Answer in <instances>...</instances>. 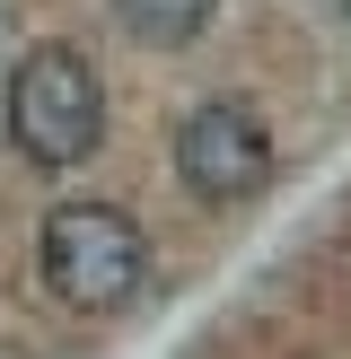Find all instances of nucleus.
<instances>
[{
	"mask_svg": "<svg viewBox=\"0 0 351 359\" xmlns=\"http://www.w3.org/2000/svg\"><path fill=\"white\" fill-rule=\"evenodd\" d=\"M44 290L79 316H123L150 290V237L114 202H62L44 219Z\"/></svg>",
	"mask_w": 351,
	"mask_h": 359,
	"instance_id": "f257e3e1",
	"label": "nucleus"
},
{
	"mask_svg": "<svg viewBox=\"0 0 351 359\" xmlns=\"http://www.w3.org/2000/svg\"><path fill=\"white\" fill-rule=\"evenodd\" d=\"M9 140L35 167H79L105 140V88L70 44H35L9 70Z\"/></svg>",
	"mask_w": 351,
	"mask_h": 359,
	"instance_id": "f03ea898",
	"label": "nucleus"
},
{
	"mask_svg": "<svg viewBox=\"0 0 351 359\" xmlns=\"http://www.w3.org/2000/svg\"><path fill=\"white\" fill-rule=\"evenodd\" d=\"M176 175H185V193L211 202V210L263 193V184H272V132H263V114L237 105V97L193 105L185 132H176Z\"/></svg>",
	"mask_w": 351,
	"mask_h": 359,
	"instance_id": "7ed1b4c3",
	"label": "nucleus"
},
{
	"mask_svg": "<svg viewBox=\"0 0 351 359\" xmlns=\"http://www.w3.org/2000/svg\"><path fill=\"white\" fill-rule=\"evenodd\" d=\"M114 27L132 44H150V53H176V44H193L211 27V0H114Z\"/></svg>",
	"mask_w": 351,
	"mask_h": 359,
	"instance_id": "20e7f679",
	"label": "nucleus"
},
{
	"mask_svg": "<svg viewBox=\"0 0 351 359\" xmlns=\"http://www.w3.org/2000/svg\"><path fill=\"white\" fill-rule=\"evenodd\" d=\"M343 27H351V0H343Z\"/></svg>",
	"mask_w": 351,
	"mask_h": 359,
	"instance_id": "39448f33",
	"label": "nucleus"
}]
</instances>
